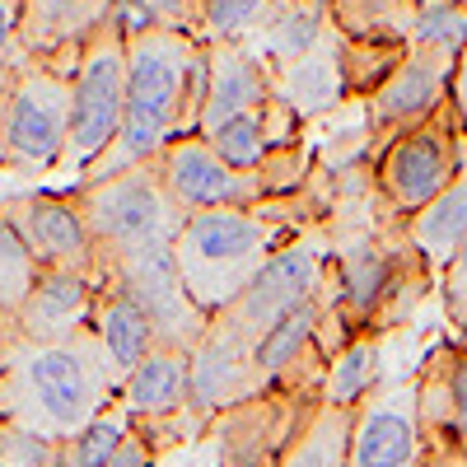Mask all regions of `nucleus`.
Here are the masks:
<instances>
[{
  "mask_svg": "<svg viewBox=\"0 0 467 467\" xmlns=\"http://www.w3.org/2000/svg\"><path fill=\"white\" fill-rule=\"evenodd\" d=\"M431 444L420 425V388L416 379L379 383L356 407L350 425V467H425Z\"/></svg>",
  "mask_w": 467,
  "mask_h": 467,
  "instance_id": "9b49d317",
  "label": "nucleus"
},
{
  "mask_svg": "<svg viewBox=\"0 0 467 467\" xmlns=\"http://www.w3.org/2000/svg\"><path fill=\"white\" fill-rule=\"evenodd\" d=\"M99 281H112L154 327V341L164 350H197L202 337L211 332V318L187 295L173 248H154L136 257H112L99 266Z\"/></svg>",
  "mask_w": 467,
  "mask_h": 467,
  "instance_id": "1a4fd4ad",
  "label": "nucleus"
},
{
  "mask_svg": "<svg viewBox=\"0 0 467 467\" xmlns=\"http://www.w3.org/2000/svg\"><path fill=\"white\" fill-rule=\"evenodd\" d=\"M341 52H346V43L337 33H327V43L318 52H308L299 61H285V66H271V89H276V99L299 117V122L332 112L350 94L346 89V61H341Z\"/></svg>",
  "mask_w": 467,
  "mask_h": 467,
  "instance_id": "aec40b11",
  "label": "nucleus"
},
{
  "mask_svg": "<svg viewBox=\"0 0 467 467\" xmlns=\"http://www.w3.org/2000/svg\"><path fill=\"white\" fill-rule=\"evenodd\" d=\"M327 15H323V0H295V5L276 10V19H271L253 43L248 52L266 66H285V61H299L308 52H318L327 43Z\"/></svg>",
  "mask_w": 467,
  "mask_h": 467,
  "instance_id": "b1692460",
  "label": "nucleus"
},
{
  "mask_svg": "<svg viewBox=\"0 0 467 467\" xmlns=\"http://www.w3.org/2000/svg\"><path fill=\"white\" fill-rule=\"evenodd\" d=\"M94 299H99L94 276H80V271H43L10 332L19 341H37V346L70 341V337H80L89 327Z\"/></svg>",
  "mask_w": 467,
  "mask_h": 467,
  "instance_id": "dca6fc26",
  "label": "nucleus"
},
{
  "mask_svg": "<svg viewBox=\"0 0 467 467\" xmlns=\"http://www.w3.org/2000/svg\"><path fill=\"white\" fill-rule=\"evenodd\" d=\"M271 5H281V10H285V5H295V0H271Z\"/></svg>",
  "mask_w": 467,
  "mask_h": 467,
  "instance_id": "ea45409f",
  "label": "nucleus"
},
{
  "mask_svg": "<svg viewBox=\"0 0 467 467\" xmlns=\"http://www.w3.org/2000/svg\"><path fill=\"white\" fill-rule=\"evenodd\" d=\"M411 47L425 52H440V57H462L467 52V15L453 5H435V10H420L416 33H411Z\"/></svg>",
  "mask_w": 467,
  "mask_h": 467,
  "instance_id": "2f4dec72",
  "label": "nucleus"
},
{
  "mask_svg": "<svg viewBox=\"0 0 467 467\" xmlns=\"http://www.w3.org/2000/svg\"><path fill=\"white\" fill-rule=\"evenodd\" d=\"M285 202H266L257 211H197L187 215L173 262L187 295L197 299L206 318H220L229 304L257 281V271L295 239V224L281 215Z\"/></svg>",
  "mask_w": 467,
  "mask_h": 467,
  "instance_id": "7ed1b4c3",
  "label": "nucleus"
},
{
  "mask_svg": "<svg viewBox=\"0 0 467 467\" xmlns=\"http://www.w3.org/2000/svg\"><path fill=\"white\" fill-rule=\"evenodd\" d=\"M453 57L440 52H425V47H407L402 66L388 75V80L365 99L369 103V127L388 131V140L431 122V117L449 103L453 89Z\"/></svg>",
  "mask_w": 467,
  "mask_h": 467,
  "instance_id": "2eb2a0df",
  "label": "nucleus"
},
{
  "mask_svg": "<svg viewBox=\"0 0 467 467\" xmlns=\"http://www.w3.org/2000/svg\"><path fill=\"white\" fill-rule=\"evenodd\" d=\"M112 15L127 28V37L140 28H169L202 43V0H117Z\"/></svg>",
  "mask_w": 467,
  "mask_h": 467,
  "instance_id": "7c9ffc66",
  "label": "nucleus"
},
{
  "mask_svg": "<svg viewBox=\"0 0 467 467\" xmlns=\"http://www.w3.org/2000/svg\"><path fill=\"white\" fill-rule=\"evenodd\" d=\"M350 425H356L350 407L318 402L304 416L276 467H350Z\"/></svg>",
  "mask_w": 467,
  "mask_h": 467,
  "instance_id": "393cba45",
  "label": "nucleus"
},
{
  "mask_svg": "<svg viewBox=\"0 0 467 467\" xmlns=\"http://www.w3.org/2000/svg\"><path fill=\"white\" fill-rule=\"evenodd\" d=\"M462 169H467V136L458 127L453 103H444L431 122L383 145V154L374 160V192L393 215L411 220L431 202H440Z\"/></svg>",
  "mask_w": 467,
  "mask_h": 467,
  "instance_id": "0eeeda50",
  "label": "nucleus"
},
{
  "mask_svg": "<svg viewBox=\"0 0 467 467\" xmlns=\"http://www.w3.org/2000/svg\"><path fill=\"white\" fill-rule=\"evenodd\" d=\"M24 66L19 52V0H0V85Z\"/></svg>",
  "mask_w": 467,
  "mask_h": 467,
  "instance_id": "f704fd0d",
  "label": "nucleus"
},
{
  "mask_svg": "<svg viewBox=\"0 0 467 467\" xmlns=\"http://www.w3.org/2000/svg\"><path fill=\"white\" fill-rule=\"evenodd\" d=\"M440 290H444V314L458 332H467V248L453 257V266L440 276Z\"/></svg>",
  "mask_w": 467,
  "mask_h": 467,
  "instance_id": "72a5a7b5",
  "label": "nucleus"
},
{
  "mask_svg": "<svg viewBox=\"0 0 467 467\" xmlns=\"http://www.w3.org/2000/svg\"><path fill=\"white\" fill-rule=\"evenodd\" d=\"M37 276H43V266L37 257L28 253V244L15 234V224L0 215V332H10L19 308L28 304Z\"/></svg>",
  "mask_w": 467,
  "mask_h": 467,
  "instance_id": "cd10ccee",
  "label": "nucleus"
},
{
  "mask_svg": "<svg viewBox=\"0 0 467 467\" xmlns=\"http://www.w3.org/2000/svg\"><path fill=\"white\" fill-rule=\"evenodd\" d=\"M281 5L271 0H202V43H239L248 47L253 37L276 19Z\"/></svg>",
  "mask_w": 467,
  "mask_h": 467,
  "instance_id": "c85d7f7f",
  "label": "nucleus"
},
{
  "mask_svg": "<svg viewBox=\"0 0 467 467\" xmlns=\"http://www.w3.org/2000/svg\"><path fill=\"white\" fill-rule=\"evenodd\" d=\"M206 140H211V150L220 154V160L229 169H239V173H262L266 160L276 154V145H271V127H266V108L229 117L224 127L206 131Z\"/></svg>",
  "mask_w": 467,
  "mask_h": 467,
  "instance_id": "bb28decb",
  "label": "nucleus"
},
{
  "mask_svg": "<svg viewBox=\"0 0 467 467\" xmlns=\"http://www.w3.org/2000/svg\"><path fill=\"white\" fill-rule=\"evenodd\" d=\"M160 173L173 192V202L187 215H197V211H257L266 202H276L266 173L229 169L211 150L206 136H178L160 154Z\"/></svg>",
  "mask_w": 467,
  "mask_h": 467,
  "instance_id": "9d476101",
  "label": "nucleus"
},
{
  "mask_svg": "<svg viewBox=\"0 0 467 467\" xmlns=\"http://www.w3.org/2000/svg\"><path fill=\"white\" fill-rule=\"evenodd\" d=\"M374 388H379V337H374V332H356V337H350L337 356L327 360L323 402L356 411V407L374 393Z\"/></svg>",
  "mask_w": 467,
  "mask_h": 467,
  "instance_id": "a878e982",
  "label": "nucleus"
},
{
  "mask_svg": "<svg viewBox=\"0 0 467 467\" xmlns=\"http://www.w3.org/2000/svg\"><path fill=\"white\" fill-rule=\"evenodd\" d=\"M70 80L75 75L24 61L0 85V169L47 178L66 164L70 145Z\"/></svg>",
  "mask_w": 467,
  "mask_h": 467,
  "instance_id": "39448f33",
  "label": "nucleus"
},
{
  "mask_svg": "<svg viewBox=\"0 0 467 467\" xmlns=\"http://www.w3.org/2000/svg\"><path fill=\"white\" fill-rule=\"evenodd\" d=\"M122 108H127V28L117 24V15L89 37V47L75 66L70 80V145L66 164L75 173H89L108 145L122 131Z\"/></svg>",
  "mask_w": 467,
  "mask_h": 467,
  "instance_id": "6e6552de",
  "label": "nucleus"
},
{
  "mask_svg": "<svg viewBox=\"0 0 467 467\" xmlns=\"http://www.w3.org/2000/svg\"><path fill=\"white\" fill-rule=\"evenodd\" d=\"M444 5H453V10H462V15H467V0H444Z\"/></svg>",
  "mask_w": 467,
  "mask_h": 467,
  "instance_id": "58836bf2",
  "label": "nucleus"
},
{
  "mask_svg": "<svg viewBox=\"0 0 467 467\" xmlns=\"http://www.w3.org/2000/svg\"><path fill=\"white\" fill-rule=\"evenodd\" d=\"M449 103H453L458 127H462V136H467V52H462V57H458V66H453V89H449Z\"/></svg>",
  "mask_w": 467,
  "mask_h": 467,
  "instance_id": "c9c22d12",
  "label": "nucleus"
},
{
  "mask_svg": "<svg viewBox=\"0 0 467 467\" xmlns=\"http://www.w3.org/2000/svg\"><path fill=\"white\" fill-rule=\"evenodd\" d=\"M0 467H61V444L0 420Z\"/></svg>",
  "mask_w": 467,
  "mask_h": 467,
  "instance_id": "473e14b6",
  "label": "nucleus"
},
{
  "mask_svg": "<svg viewBox=\"0 0 467 467\" xmlns=\"http://www.w3.org/2000/svg\"><path fill=\"white\" fill-rule=\"evenodd\" d=\"M75 206H80V215L94 234L99 266L112 257L173 248L182 224H187V211L173 202V192L160 173V160L122 169L112 178L80 182L75 187Z\"/></svg>",
  "mask_w": 467,
  "mask_h": 467,
  "instance_id": "20e7f679",
  "label": "nucleus"
},
{
  "mask_svg": "<svg viewBox=\"0 0 467 467\" xmlns=\"http://www.w3.org/2000/svg\"><path fill=\"white\" fill-rule=\"evenodd\" d=\"M136 435V420L122 411V402H112L94 425H85L75 440L61 444V467H108L112 453Z\"/></svg>",
  "mask_w": 467,
  "mask_h": 467,
  "instance_id": "c756f323",
  "label": "nucleus"
},
{
  "mask_svg": "<svg viewBox=\"0 0 467 467\" xmlns=\"http://www.w3.org/2000/svg\"><path fill=\"white\" fill-rule=\"evenodd\" d=\"M327 28L360 47H411L420 10L411 0H323Z\"/></svg>",
  "mask_w": 467,
  "mask_h": 467,
  "instance_id": "412c9836",
  "label": "nucleus"
},
{
  "mask_svg": "<svg viewBox=\"0 0 467 467\" xmlns=\"http://www.w3.org/2000/svg\"><path fill=\"white\" fill-rule=\"evenodd\" d=\"M89 332L99 337V346H103V356L112 360V369H117V379H127L154 346V327H150V318L140 314V308L117 290L112 281H99V299H94V318H89Z\"/></svg>",
  "mask_w": 467,
  "mask_h": 467,
  "instance_id": "4be33fe9",
  "label": "nucleus"
},
{
  "mask_svg": "<svg viewBox=\"0 0 467 467\" xmlns=\"http://www.w3.org/2000/svg\"><path fill=\"white\" fill-rule=\"evenodd\" d=\"M271 66L257 61L239 43H206V108L197 136L224 127L229 117H244L271 103Z\"/></svg>",
  "mask_w": 467,
  "mask_h": 467,
  "instance_id": "f3484780",
  "label": "nucleus"
},
{
  "mask_svg": "<svg viewBox=\"0 0 467 467\" xmlns=\"http://www.w3.org/2000/svg\"><path fill=\"white\" fill-rule=\"evenodd\" d=\"M407 244L420 253V262L444 276L453 266V257L467 248V169L458 173V182L444 192L440 202H431L420 215L407 220Z\"/></svg>",
  "mask_w": 467,
  "mask_h": 467,
  "instance_id": "5701e85b",
  "label": "nucleus"
},
{
  "mask_svg": "<svg viewBox=\"0 0 467 467\" xmlns=\"http://www.w3.org/2000/svg\"><path fill=\"white\" fill-rule=\"evenodd\" d=\"M416 10H435V5H444V0H411Z\"/></svg>",
  "mask_w": 467,
  "mask_h": 467,
  "instance_id": "4c0bfd02",
  "label": "nucleus"
},
{
  "mask_svg": "<svg viewBox=\"0 0 467 467\" xmlns=\"http://www.w3.org/2000/svg\"><path fill=\"white\" fill-rule=\"evenodd\" d=\"M117 402L136 425L173 420L192 407V350H164L154 346L150 356L122 379Z\"/></svg>",
  "mask_w": 467,
  "mask_h": 467,
  "instance_id": "6ab92c4d",
  "label": "nucleus"
},
{
  "mask_svg": "<svg viewBox=\"0 0 467 467\" xmlns=\"http://www.w3.org/2000/svg\"><path fill=\"white\" fill-rule=\"evenodd\" d=\"M332 244L314 229H299L285 248H276L257 281L239 295V304H229L220 318H211V332H220L224 341L244 346L253 356V346L276 327L281 318H290L295 308L314 304L327 295V281H332Z\"/></svg>",
  "mask_w": 467,
  "mask_h": 467,
  "instance_id": "423d86ee",
  "label": "nucleus"
},
{
  "mask_svg": "<svg viewBox=\"0 0 467 467\" xmlns=\"http://www.w3.org/2000/svg\"><path fill=\"white\" fill-rule=\"evenodd\" d=\"M0 215L15 224V234L28 244V253L37 257L43 271H80V276L99 281V248L75 197L28 192V197L0 202Z\"/></svg>",
  "mask_w": 467,
  "mask_h": 467,
  "instance_id": "f8f14e48",
  "label": "nucleus"
},
{
  "mask_svg": "<svg viewBox=\"0 0 467 467\" xmlns=\"http://www.w3.org/2000/svg\"><path fill=\"white\" fill-rule=\"evenodd\" d=\"M206 108V43L169 28H140L127 37V108L122 131L85 173L112 178L136 164H154L178 136H197Z\"/></svg>",
  "mask_w": 467,
  "mask_h": 467,
  "instance_id": "f257e3e1",
  "label": "nucleus"
},
{
  "mask_svg": "<svg viewBox=\"0 0 467 467\" xmlns=\"http://www.w3.org/2000/svg\"><path fill=\"white\" fill-rule=\"evenodd\" d=\"M117 388L122 379L89 327L52 346L0 332V420L66 444L117 402Z\"/></svg>",
  "mask_w": 467,
  "mask_h": 467,
  "instance_id": "f03ea898",
  "label": "nucleus"
},
{
  "mask_svg": "<svg viewBox=\"0 0 467 467\" xmlns=\"http://www.w3.org/2000/svg\"><path fill=\"white\" fill-rule=\"evenodd\" d=\"M117 0H19V52L75 75L89 37L112 19Z\"/></svg>",
  "mask_w": 467,
  "mask_h": 467,
  "instance_id": "4468645a",
  "label": "nucleus"
},
{
  "mask_svg": "<svg viewBox=\"0 0 467 467\" xmlns=\"http://www.w3.org/2000/svg\"><path fill=\"white\" fill-rule=\"evenodd\" d=\"M420 388V425L431 453L467 449V341L444 346L416 374Z\"/></svg>",
  "mask_w": 467,
  "mask_h": 467,
  "instance_id": "a211bd4d",
  "label": "nucleus"
},
{
  "mask_svg": "<svg viewBox=\"0 0 467 467\" xmlns=\"http://www.w3.org/2000/svg\"><path fill=\"white\" fill-rule=\"evenodd\" d=\"M323 398H304L290 388H271V393L234 407L215 420L220 435V462L224 467H276L285 444L304 425V416L314 411Z\"/></svg>",
  "mask_w": 467,
  "mask_h": 467,
  "instance_id": "ddd939ff",
  "label": "nucleus"
},
{
  "mask_svg": "<svg viewBox=\"0 0 467 467\" xmlns=\"http://www.w3.org/2000/svg\"><path fill=\"white\" fill-rule=\"evenodd\" d=\"M425 467H467V449H453V453H431Z\"/></svg>",
  "mask_w": 467,
  "mask_h": 467,
  "instance_id": "e433bc0d",
  "label": "nucleus"
}]
</instances>
